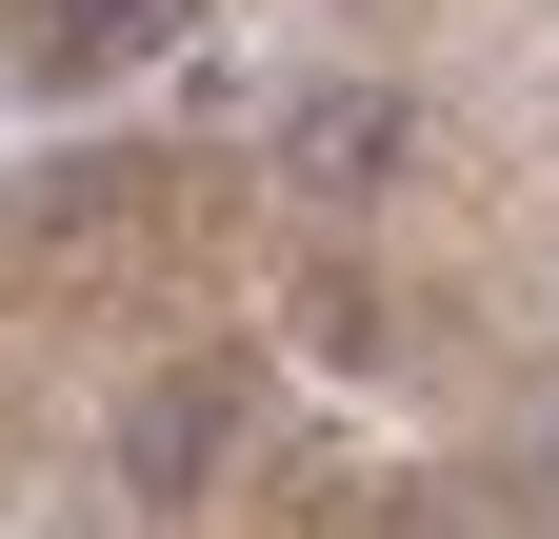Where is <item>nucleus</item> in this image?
I'll return each mask as SVG.
<instances>
[{
  "label": "nucleus",
  "instance_id": "nucleus-3",
  "mask_svg": "<svg viewBox=\"0 0 559 539\" xmlns=\"http://www.w3.org/2000/svg\"><path fill=\"white\" fill-rule=\"evenodd\" d=\"M160 21H180V0H21V60H40V81H100V60H140Z\"/></svg>",
  "mask_w": 559,
  "mask_h": 539
},
{
  "label": "nucleus",
  "instance_id": "nucleus-2",
  "mask_svg": "<svg viewBox=\"0 0 559 539\" xmlns=\"http://www.w3.org/2000/svg\"><path fill=\"white\" fill-rule=\"evenodd\" d=\"M280 180L300 200H380L400 180V81H320L300 120H280Z\"/></svg>",
  "mask_w": 559,
  "mask_h": 539
},
{
  "label": "nucleus",
  "instance_id": "nucleus-1",
  "mask_svg": "<svg viewBox=\"0 0 559 539\" xmlns=\"http://www.w3.org/2000/svg\"><path fill=\"white\" fill-rule=\"evenodd\" d=\"M240 440V399H221V360H160L120 399V500H200V459Z\"/></svg>",
  "mask_w": 559,
  "mask_h": 539
},
{
  "label": "nucleus",
  "instance_id": "nucleus-4",
  "mask_svg": "<svg viewBox=\"0 0 559 539\" xmlns=\"http://www.w3.org/2000/svg\"><path fill=\"white\" fill-rule=\"evenodd\" d=\"M539 480H559V420H539Z\"/></svg>",
  "mask_w": 559,
  "mask_h": 539
}]
</instances>
